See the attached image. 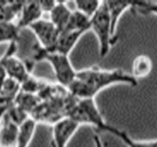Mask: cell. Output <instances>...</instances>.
Here are the masks:
<instances>
[{"mask_svg": "<svg viewBox=\"0 0 157 147\" xmlns=\"http://www.w3.org/2000/svg\"><path fill=\"white\" fill-rule=\"evenodd\" d=\"M114 85L136 87L138 80L122 69H102L91 66L77 71L75 79L66 88L75 99H92L103 89Z\"/></svg>", "mask_w": 157, "mask_h": 147, "instance_id": "1", "label": "cell"}, {"mask_svg": "<svg viewBox=\"0 0 157 147\" xmlns=\"http://www.w3.org/2000/svg\"><path fill=\"white\" fill-rule=\"evenodd\" d=\"M33 58L35 61H46L49 63L58 84L64 88H67L76 77L77 71L73 66L69 55L47 51L37 44L34 46Z\"/></svg>", "mask_w": 157, "mask_h": 147, "instance_id": "2", "label": "cell"}, {"mask_svg": "<svg viewBox=\"0 0 157 147\" xmlns=\"http://www.w3.org/2000/svg\"><path fill=\"white\" fill-rule=\"evenodd\" d=\"M90 30L94 32L98 42L100 58H104L109 52L111 47L116 43L118 37L114 35L111 20L106 1H102L98 12L91 18Z\"/></svg>", "mask_w": 157, "mask_h": 147, "instance_id": "3", "label": "cell"}, {"mask_svg": "<svg viewBox=\"0 0 157 147\" xmlns=\"http://www.w3.org/2000/svg\"><path fill=\"white\" fill-rule=\"evenodd\" d=\"M67 117L74 120L80 126L89 125L99 133H107L109 126L99 111L95 99H76L69 110Z\"/></svg>", "mask_w": 157, "mask_h": 147, "instance_id": "4", "label": "cell"}, {"mask_svg": "<svg viewBox=\"0 0 157 147\" xmlns=\"http://www.w3.org/2000/svg\"><path fill=\"white\" fill-rule=\"evenodd\" d=\"M16 51L17 43L8 44L6 51L0 59L7 76L22 84L31 75L33 66L29 62L22 61L16 56Z\"/></svg>", "mask_w": 157, "mask_h": 147, "instance_id": "5", "label": "cell"}, {"mask_svg": "<svg viewBox=\"0 0 157 147\" xmlns=\"http://www.w3.org/2000/svg\"><path fill=\"white\" fill-rule=\"evenodd\" d=\"M29 29L36 36L38 45L47 51H53L61 32L50 19L40 18Z\"/></svg>", "mask_w": 157, "mask_h": 147, "instance_id": "6", "label": "cell"}, {"mask_svg": "<svg viewBox=\"0 0 157 147\" xmlns=\"http://www.w3.org/2000/svg\"><path fill=\"white\" fill-rule=\"evenodd\" d=\"M80 125L69 117H64L52 125V147H67Z\"/></svg>", "mask_w": 157, "mask_h": 147, "instance_id": "7", "label": "cell"}, {"mask_svg": "<svg viewBox=\"0 0 157 147\" xmlns=\"http://www.w3.org/2000/svg\"><path fill=\"white\" fill-rule=\"evenodd\" d=\"M43 14L39 1H29L23 2L20 9L19 16L17 20V27L21 29L29 28L38 20H40Z\"/></svg>", "mask_w": 157, "mask_h": 147, "instance_id": "8", "label": "cell"}, {"mask_svg": "<svg viewBox=\"0 0 157 147\" xmlns=\"http://www.w3.org/2000/svg\"><path fill=\"white\" fill-rule=\"evenodd\" d=\"M20 126L13 122L6 114L0 118V147H16Z\"/></svg>", "mask_w": 157, "mask_h": 147, "instance_id": "9", "label": "cell"}, {"mask_svg": "<svg viewBox=\"0 0 157 147\" xmlns=\"http://www.w3.org/2000/svg\"><path fill=\"white\" fill-rule=\"evenodd\" d=\"M85 31H75V30H64L62 31L59 35L56 45L52 52H57L65 55H69L70 52L74 50L79 40L82 38Z\"/></svg>", "mask_w": 157, "mask_h": 147, "instance_id": "10", "label": "cell"}, {"mask_svg": "<svg viewBox=\"0 0 157 147\" xmlns=\"http://www.w3.org/2000/svg\"><path fill=\"white\" fill-rule=\"evenodd\" d=\"M73 9H71L65 2H57L50 14V20L59 29L60 32L63 31L68 24Z\"/></svg>", "mask_w": 157, "mask_h": 147, "instance_id": "11", "label": "cell"}, {"mask_svg": "<svg viewBox=\"0 0 157 147\" xmlns=\"http://www.w3.org/2000/svg\"><path fill=\"white\" fill-rule=\"evenodd\" d=\"M107 133L117 137L126 147H157L156 140H135L132 138L125 131L120 130L109 124Z\"/></svg>", "mask_w": 157, "mask_h": 147, "instance_id": "12", "label": "cell"}, {"mask_svg": "<svg viewBox=\"0 0 157 147\" xmlns=\"http://www.w3.org/2000/svg\"><path fill=\"white\" fill-rule=\"evenodd\" d=\"M154 68L152 58L146 54H141L134 58L132 64L131 75L137 80L148 76Z\"/></svg>", "mask_w": 157, "mask_h": 147, "instance_id": "13", "label": "cell"}, {"mask_svg": "<svg viewBox=\"0 0 157 147\" xmlns=\"http://www.w3.org/2000/svg\"><path fill=\"white\" fill-rule=\"evenodd\" d=\"M106 4L109 8L112 31L115 36H117V28L121 15L128 9H130L132 2H123V1H106Z\"/></svg>", "mask_w": 157, "mask_h": 147, "instance_id": "14", "label": "cell"}, {"mask_svg": "<svg viewBox=\"0 0 157 147\" xmlns=\"http://www.w3.org/2000/svg\"><path fill=\"white\" fill-rule=\"evenodd\" d=\"M90 28H91V18L86 16L85 14L81 13L80 11L74 9L64 30L87 32L90 30Z\"/></svg>", "mask_w": 157, "mask_h": 147, "instance_id": "15", "label": "cell"}, {"mask_svg": "<svg viewBox=\"0 0 157 147\" xmlns=\"http://www.w3.org/2000/svg\"><path fill=\"white\" fill-rule=\"evenodd\" d=\"M23 2L0 1V22H14L18 17Z\"/></svg>", "mask_w": 157, "mask_h": 147, "instance_id": "16", "label": "cell"}, {"mask_svg": "<svg viewBox=\"0 0 157 147\" xmlns=\"http://www.w3.org/2000/svg\"><path fill=\"white\" fill-rule=\"evenodd\" d=\"M20 29L14 22H0V45L2 43H17Z\"/></svg>", "mask_w": 157, "mask_h": 147, "instance_id": "17", "label": "cell"}, {"mask_svg": "<svg viewBox=\"0 0 157 147\" xmlns=\"http://www.w3.org/2000/svg\"><path fill=\"white\" fill-rule=\"evenodd\" d=\"M38 122L29 118L26 122H24L20 126L19 130V136L17 140V144L16 147H29L35 134L36 127Z\"/></svg>", "mask_w": 157, "mask_h": 147, "instance_id": "18", "label": "cell"}, {"mask_svg": "<svg viewBox=\"0 0 157 147\" xmlns=\"http://www.w3.org/2000/svg\"><path fill=\"white\" fill-rule=\"evenodd\" d=\"M101 4L102 1H75V9L92 18V17L98 12Z\"/></svg>", "mask_w": 157, "mask_h": 147, "instance_id": "19", "label": "cell"}, {"mask_svg": "<svg viewBox=\"0 0 157 147\" xmlns=\"http://www.w3.org/2000/svg\"><path fill=\"white\" fill-rule=\"evenodd\" d=\"M130 10L134 14L149 15L157 14V3L154 2H132Z\"/></svg>", "mask_w": 157, "mask_h": 147, "instance_id": "20", "label": "cell"}, {"mask_svg": "<svg viewBox=\"0 0 157 147\" xmlns=\"http://www.w3.org/2000/svg\"><path fill=\"white\" fill-rule=\"evenodd\" d=\"M40 6L41 7V10L47 13H50L52 8L54 7V6L56 5L57 1H52V0H44V1H39Z\"/></svg>", "mask_w": 157, "mask_h": 147, "instance_id": "21", "label": "cell"}]
</instances>
